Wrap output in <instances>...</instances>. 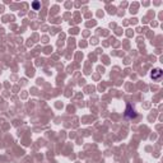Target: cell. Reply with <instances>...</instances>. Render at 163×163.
<instances>
[{
	"label": "cell",
	"mask_w": 163,
	"mask_h": 163,
	"mask_svg": "<svg viewBox=\"0 0 163 163\" xmlns=\"http://www.w3.org/2000/svg\"><path fill=\"white\" fill-rule=\"evenodd\" d=\"M160 75H162V71H160V69H155V70L152 73V78H153V79H158Z\"/></svg>",
	"instance_id": "obj_2"
},
{
	"label": "cell",
	"mask_w": 163,
	"mask_h": 163,
	"mask_svg": "<svg viewBox=\"0 0 163 163\" xmlns=\"http://www.w3.org/2000/svg\"><path fill=\"white\" fill-rule=\"evenodd\" d=\"M38 5H40L38 3H33V8H36V9H37V8H38Z\"/></svg>",
	"instance_id": "obj_3"
},
{
	"label": "cell",
	"mask_w": 163,
	"mask_h": 163,
	"mask_svg": "<svg viewBox=\"0 0 163 163\" xmlns=\"http://www.w3.org/2000/svg\"><path fill=\"white\" fill-rule=\"evenodd\" d=\"M125 116L126 117H135L136 116V113H135V111L131 108V105H127V107H126V113H125Z\"/></svg>",
	"instance_id": "obj_1"
}]
</instances>
